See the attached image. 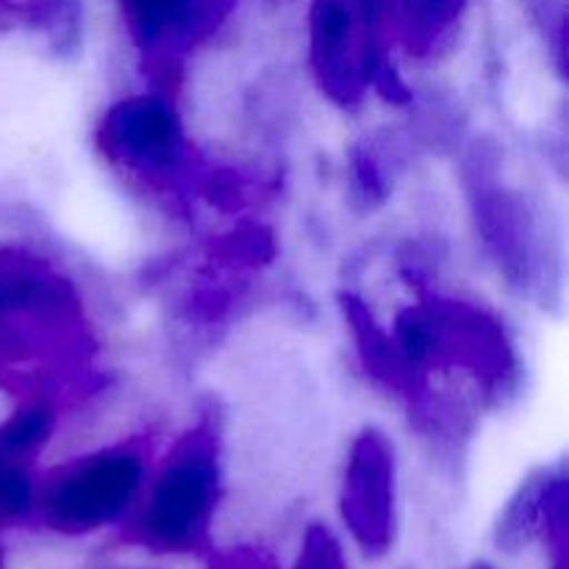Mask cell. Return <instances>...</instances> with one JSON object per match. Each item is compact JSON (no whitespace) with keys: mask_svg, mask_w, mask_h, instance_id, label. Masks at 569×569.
I'll return each instance as SVG.
<instances>
[{"mask_svg":"<svg viewBox=\"0 0 569 569\" xmlns=\"http://www.w3.org/2000/svg\"><path fill=\"white\" fill-rule=\"evenodd\" d=\"M220 498V461L211 433L194 431L167 456L133 515V533L156 553L206 548Z\"/></svg>","mask_w":569,"mask_h":569,"instance_id":"1","label":"cell"},{"mask_svg":"<svg viewBox=\"0 0 569 569\" xmlns=\"http://www.w3.org/2000/svg\"><path fill=\"white\" fill-rule=\"evenodd\" d=\"M148 483V465L137 448H109L70 461L37 492L44 526L64 537L109 528L137 509Z\"/></svg>","mask_w":569,"mask_h":569,"instance_id":"2","label":"cell"},{"mask_svg":"<svg viewBox=\"0 0 569 569\" xmlns=\"http://www.w3.org/2000/svg\"><path fill=\"white\" fill-rule=\"evenodd\" d=\"M339 509L367 559H383L398 531V465L395 448L376 428L356 437L345 465Z\"/></svg>","mask_w":569,"mask_h":569,"instance_id":"3","label":"cell"},{"mask_svg":"<svg viewBox=\"0 0 569 569\" xmlns=\"http://www.w3.org/2000/svg\"><path fill=\"white\" fill-rule=\"evenodd\" d=\"M311 61L322 89L350 103L383 78L378 33L361 20L353 0H315L311 6Z\"/></svg>","mask_w":569,"mask_h":569,"instance_id":"4","label":"cell"},{"mask_svg":"<svg viewBox=\"0 0 569 569\" xmlns=\"http://www.w3.org/2000/svg\"><path fill=\"white\" fill-rule=\"evenodd\" d=\"M103 150L144 178H167L183 156V128L172 103L159 94H133L106 111L100 122Z\"/></svg>","mask_w":569,"mask_h":569,"instance_id":"5","label":"cell"},{"mask_svg":"<svg viewBox=\"0 0 569 569\" xmlns=\"http://www.w3.org/2000/svg\"><path fill=\"white\" fill-rule=\"evenodd\" d=\"M567 515V478L561 470H542L528 478L495 528L500 550L526 548L537 537H561Z\"/></svg>","mask_w":569,"mask_h":569,"instance_id":"6","label":"cell"},{"mask_svg":"<svg viewBox=\"0 0 569 569\" xmlns=\"http://www.w3.org/2000/svg\"><path fill=\"white\" fill-rule=\"evenodd\" d=\"M133 39L144 48L181 42L200 31L209 17V0H117Z\"/></svg>","mask_w":569,"mask_h":569,"instance_id":"7","label":"cell"},{"mask_svg":"<svg viewBox=\"0 0 569 569\" xmlns=\"http://www.w3.org/2000/svg\"><path fill=\"white\" fill-rule=\"evenodd\" d=\"M53 428V406L44 403V400H31L0 426V453L26 461L28 456H33L42 445L50 442Z\"/></svg>","mask_w":569,"mask_h":569,"instance_id":"8","label":"cell"},{"mask_svg":"<svg viewBox=\"0 0 569 569\" xmlns=\"http://www.w3.org/2000/svg\"><path fill=\"white\" fill-rule=\"evenodd\" d=\"M39 487L28 476L26 461L0 453V522H14L37 511Z\"/></svg>","mask_w":569,"mask_h":569,"instance_id":"9","label":"cell"},{"mask_svg":"<svg viewBox=\"0 0 569 569\" xmlns=\"http://www.w3.org/2000/svg\"><path fill=\"white\" fill-rule=\"evenodd\" d=\"M292 569H348V559H345L337 533L322 522L306 528Z\"/></svg>","mask_w":569,"mask_h":569,"instance_id":"10","label":"cell"},{"mask_svg":"<svg viewBox=\"0 0 569 569\" xmlns=\"http://www.w3.org/2000/svg\"><path fill=\"white\" fill-rule=\"evenodd\" d=\"M211 569H272V565L261 559V556L239 550V553H228L222 559L211 561Z\"/></svg>","mask_w":569,"mask_h":569,"instance_id":"11","label":"cell"},{"mask_svg":"<svg viewBox=\"0 0 569 569\" xmlns=\"http://www.w3.org/2000/svg\"><path fill=\"white\" fill-rule=\"evenodd\" d=\"M470 569H492L489 565H476V567H470Z\"/></svg>","mask_w":569,"mask_h":569,"instance_id":"12","label":"cell"}]
</instances>
